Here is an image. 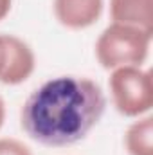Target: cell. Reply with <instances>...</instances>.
Here are the masks:
<instances>
[{
  "instance_id": "1",
  "label": "cell",
  "mask_w": 153,
  "mask_h": 155,
  "mask_svg": "<svg viewBox=\"0 0 153 155\" xmlns=\"http://www.w3.org/2000/svg\"><path fill=\"white\" fill-rule=\"evenodd\" d=\"M106 108L103 88L85 76H56L41 83L24 101L20 124L41 146L63 148L83 141Z\"/></svg>"
},
{
  "instance_id": "2",
  "label": "cell",
  "mask_w": 153,
  "mask_h": 155,
  "mask_svg": "<svg viewBox=\"0 0 153 155\" xmlns=\"http://www.w3.org/2000/svg\"><path fill=\"white\" fill-rule=\"evenodd\" d=\"M153 33L112 22L96 40V58L106 71L119 67H142L150 54Z\"/></svg>"
},
{
  "instance_id": "3",
  "label": "cell",
  "mask_w": 153,
  "mask_h": 155,
  "mask_svg": "<svg viewBox=\"0 0 153 155\" xmlns=\"http://www.w3.org/2000/svg\"><path fill=\"white\" fill-rule=\"evenodd\" d=\"M110 97L115 110L124 117L148 116L153 107V81L150 71L130 65L110 71Z\"/></svg>"
},
{
  "instance_id": "4",
  "label": "cell",
  "mask_w": 153,
  "mask_h": 155,
  "mask_svg": "<svg viewBox=\"0 0 153 155\" xmlns=\"http://www.w3.org/2000/svg\"><path fill=\"white\" fill-rule=\"evenodd\" d=\"M105 0H54L52 11L56 20L70 29L81 31L92 27L103 15Z\"/></svg>"
},
{
  "instance_id": "5",
  "label": "cell",
  "mask_w": 153,
  "mask_h": 155,
  "mask_svg": "<svg viewBox=\"0 0 153 155\" xmlns=\"http://www.w3.org/2000/svg\"><path fill=\"white\" fill-rule=\"evenodd\" d=\"M7 45H9V54L0 83L15 87L33 76L36 67V56L27 41H24L15 35H7Z\"/></svg>"
},
{
  "instance_id": "6",
  "label": "cell",
  "mask_w": 153,
  "mask_h": 155,
  "mask_svg": "<svg viewBox=\"0 0 153 155\" xmlns=\"http://www.w3.org/2000/svg\"><path fill=\"white\" fill-rule=\"evenodd\" d=\"M110 18L153 33V0H110Z\"/></svg>"
},
{
  "instance_id": "7",
  "label": "cell",
  "mask_w": 153,
  "mask_h": 155,
  "mask_svg": "<svg viewBox=\"0 0 153 155\" xmlns=\"http://www.w3.org/2000/svg\"><path fill=\"white\" fill-rule=\"evenodd\" d=\"M124 148L128 155H153V117H137L124 134Z\"/></svg>"
},
{
  "instance_id": "8",
  "label": "cell",
  "mask_w": 153,
  "mask_h": 155,
  "mask_svg": "<svg viewBox=\"0 0 153 155\" xmlns=\"http://www.w3.org/2000/svg\"><path fill=\"white\" fill-rule=\"evenodd\" d=\"M0 155H33L31 148L18 139L2 137L0 139Z\"/></svg>"
},
{
  "instance_id": "9",
  "label": "cell",
  "mask_w": 153,
  "mask_h": 155,
  "mask_svg": "<svg viewBox=\"0 0 153 155\" xmlns=\"http://www.w3.org/2000/svg\"><path fill=\"white\" fill-rule=\"evenodd\" d=\"M7 54H9V45H7V35L0 33V78L5 71V63H7Z\"/></svg>"
},
{
  "instance_id": "10",
  "label": "cell",
  "mask_w": 153,
  "mask_h": 155,
  "mask_svg": "<svg viewBox=\"0 0 153 155\" xmlns=\"http://www.w3.org/2000/svg\"><path fill=\"white\" fill-rule=\"evenodd\" d=\"M11 7H13V0H0V22L11 13Z\"/></svg>"
},
{
  "instance_id": "11",
  "label": "cell",
  "mask_w": 153,
  "mask_h": 155,
  "mask_svg": "<svg viewBox=\"0 0 153 155\" xmlns=\"http://www.w3.org/2000/svg\"><path fill=\"white\" fill-rule=\"evenodd\" d=\"M4 121H5V103L0 96V128L4 126Z\"/></svg>"
}]
</instances>
